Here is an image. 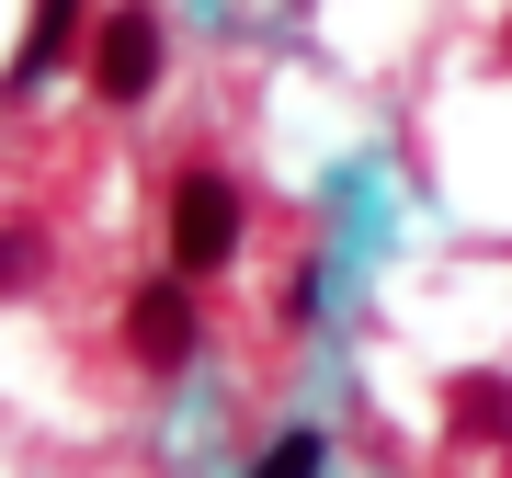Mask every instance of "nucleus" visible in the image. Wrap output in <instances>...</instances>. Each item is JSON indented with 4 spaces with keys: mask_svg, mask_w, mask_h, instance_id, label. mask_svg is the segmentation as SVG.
<instances>
[{
    "mask_svg": "<svg viewBox=\"0 0 512 478\" xmlns=\"http://www.w3.org/2000/svg\"><path fill=\"white\" fill-rule=\"evenodd\" d=\"M80 69H92V92H103L114 114H137L148 92H160V69H171L160 12H148V0H114V12L92 23V46H80Z\"/></svg>",
    "mask_w": 512,
    "mask_h": 478,
    "instance_id": "1",
    "label": "nucleus"
},
{
    "mask_svg": "<svg viewBox=\"0 0 512 478\" xmlns=\"http://www.w3.org/2000/svg\"><path fill=\"white\" fill-rule=\"evenodd\" d=\"M239 183L228 171H183V183H171V274L183 285H205V274H228L239 262Z\"/></svg>",
    "mask_w": 512,
    "mask_h": 478,
    "instance_id": "2",
    "label": "nucleus"
},
{
    "mask_svg": "<svg viewBox=\"0 0 512 478\" xmlns=\"http://www.w3.org/2000/svg\"><path fill=\"white\" fill-rule=\"evenodd\" d=\"M126 353H137L148 376H183L194 353H205V319H194V285L183 274H148L126 296Z\"/></svg>",
    "mask_w": 512,
    "mask_h": 478,
    "instance_id": "3",
    "label": "nucleus"
},
{
    "mask_svg": "<svg viewBox=\"0 0 512 478\" xmlns=\"http://www.w3.org/2000/svg\"><path fill=\"white\" fill-rule=\"evenodd\" d=\"M80 46H92V35H80V0H35V23H23V46H12V80H0V92H46V80L69 69Z\"/></svg>",
    "mask_w": 512,
    "mask_h": 478,
    "instance_id": "4",
    "label": "nucleus"
},
{
    "mask_svg": "<svg viewBox=\"0 0 512 478\" xmlns=\"http://www.w3.org/2000/svg\"><path fill=\"white\" fill-rule=\"evenodd\" d=\"M319 467H330V444H319V433H274V444L251 456V478H319Z\"/></svg>",
    "mask_w": 512,
    "mask_h": 478,
    "instance_id": "5",
    "label": "nucleus"
},
{
    "mask_svg": "<svg viewBox=\"0 0 512 478\" xmlns=\"http://www.w3.org/2000/svg\"><path fill=\"white\" fill-rule=\"evenodd\" d=\"M46 274V251H35V228H0V296H23Z\"/></svg>",
    "mask_w": 512,
    "mask_h": 478,
    "instance_id": "6",
    "label": "nucleus"
}]
</instances>
